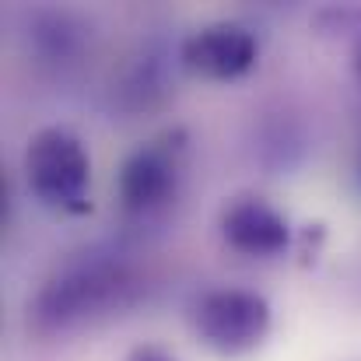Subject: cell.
Segmentation results:
<instances>
[{
	"mask_svg": "<svg viewBox=\"0 0 361 361\" xmlns=\"http://www.w3.org/2000/svg\"><path fill=\"white\" fill-rule=\"evenodd\" d=\"M355 78H358V85H361V46L355 49Z\"/></svg>",
	"mask_w": 361,
	"mask_h": 361,
	"instance_id": "obj_9",
	"label": "cell"
},
{
	"mask_svg": "<svg viewBox=\"0 0 361 361\" xmlns=\"http://www.w3.org/2000/svg\"><path fill=\"white\" fill-rule=\"evenodd\" d=\"M259 60L256 35L239 21H211L186 35L183 42V63L197 78L207 81H239Z\"/></svg>",
	"mask_w": 361,
	"mask_h": 361,
	"instance_id": "obj_5",
	"label": "cell"
},
{
	"mask_svg": "<svg viewBox=\"0 0 361 361\" xmlns=\"http://www.w3.org/2000/svg\"><path fill=\"white\" fill-rule=\"evenodd\" d=\"M218 228H221L225 245L242 252V256L267 259V256H281L291 245V225H288V218L270 200H263L256 193L232 197L221 207Z\"/></svg>",
	"mask_w": 361,
	"mask_h": 361,
	"instance_id": "obj_6",
	"label": "cell"
},
{
	"mask_svg": "<svg viewBox=\"0 0 361 361\" xmlns=\"http://www.w3.org/2000/svg\"><path fill=\"white\" fill-rule=\"evenodd\" d=\"M126 361H179L172 351H165V348H158V344H140V348H133Z\"/></svg>",
	"mask_w": 361,
	"mask_h": 361,
	"instance_id": "obj_8",
	"label": "cell"
},
{
	"mask_svg": "<svg viewBox=\"0 0 361 361\" xmlns=\"http://www.w3.org/2000/svg\"><path fill=\"white\" fill-rule=\"evenodd\" d=\"M270 323V302L249 288H211L190 305L193 337L218 358H242L256 351L267 341Z\"/></svg>",
	"mask_w": 361,
	"mask_h": 361,
	"instance_id": "obj_3",
	"label": "cell"
},
{
	"mask_svg": "<svg viewBox=\"0 0 361 361\" xmlns=\"http://www.w3.org/2000/svg\"><path fill=\"white\" fill-rule=\"evenodd\" d=\"M133 288L130 270L116 259H81L56 270L28 305V319L42 334H63L120 309Z\"/></svg>",
	"mask_w": 361,
	"mask_h": 361,
	"instance_id": "obj_1",
	"label": "cell"
},
{
	"mask_svg": "<svg viewBox=\"0 0 361 361\" xmlns=\"http://www.w3.org/2000/svg\"><path fill=\"white\" fill-rule=\"evenodd\" d=\"M183 154L186 137L179 130L161 133L137 151H130L116 176V197L126 214H151L165 207L176 197L179 176H183Z\"/></svg>",
	"mask_w": 361,
	"mask_h": 361,
	"instance_id": "obj_4",
	"label": "cell"
},
{
	"mask_svg": "<svg viewBox=\"0 0 361 361\" xmlns=\"http://www.w3.org/2000/svg\"><path fill=\"white\" fill-rule=\"evenodd\" d=\"M319 28L326 35H341L355 42V49L361 46V7H330L319 14Z\"/></svg>",
	"mask_w": 361,
	"mask_h": 361,
	"instance_id": "obj_7",
	"label": "cell"
},
{
	"mask_svg": "<svg viewBox=\"0 0 361 361\" xmlns=\"http://www.w3.org/2000/svg\"><path fill=\"white\" fill-rule=\"evenodd\" d=\"M25 179L32 197L56 214L81 218L92 211V158L67 126H42L32 133L25 147Z\"/></svg>",
	"mask_w": 361,
	"mask_h": 361,
	"instance_id": "obj_2",
	"label": "cell"
}]
</instances>
